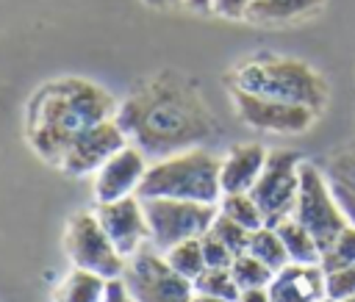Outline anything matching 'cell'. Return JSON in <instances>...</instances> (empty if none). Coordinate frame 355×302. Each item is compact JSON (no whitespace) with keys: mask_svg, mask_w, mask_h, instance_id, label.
<instances>
[{"mask_svg":"<svg viewBox=\"0 0 355 302\" xmlns=\"http://www.w3.org/2000/svg\"><path fill=\"white\" fill-rule=\"evenodd\" d=\"M119 127L147 158L158 161L216 136V116L194 78L161 69L141 78L116 105Z\"/></svg>","mask_w":355,"mask_h":302,"instance_id":"obj_1","label":"cell"},{"mask_svg":"<svg viewBox=\"0 0 355 302\" xmlns=\"http://www.w3.org/2000/svg\"><path fill=\"white\" fill-rule=\"evenodd\" d=\"M116 105L114 94L89 78H53L42 83L25 105V139L42 161L58 166L83 130L116 116Z\"/></svg>","mask_w":355,"mask_h":302,"instance_id":"obj_2","label":"cell"},{"mask_svg":"<svg viewBox=\"0 0 355 302\" xmlns=\"http://www.w3.org/2000/svg\"><path fill=\"white\" fill-rule=\"evenodd\" d=\"M227 80L230 89H241L283 103H297L316 114L327 103V80L311 64L277 53H258L244 58Z\"/></svg>","mask_w":355,"mask_h":302,"instance_id":"obj_3","label":"cell"},{"mask_svg":"<svg viewBox=\"0 0 355 302\" xmlns=\"http://www.w3.org/2000/svg\"><path fill=\"white\" fill-rule=\"evenodd\" d=\"M222 158L205 147H191L166 158H158L147 166V175L139 186L141 199H189L219 205Z\"/></svg>","mask_w":355,"mask_h":302,"instance_id":"obj_4","label":"cell"},{"mask_svg":"<svg viewBox=\"0 0 355 302\" xmlns=\"http://www.w3.org/2000/svg\"><path fill=\"white\" fill-rule=\"evenodd\" d=\"M133 302H191L194 283L180 277L153 244H144L133 258H128L119 277Z\"/></svg>","mask_w":355,"mask_h":302,"instance_id":"obj_5","label":"cell"},{"mask_svg":"<svg viewBox=\"0 0 355 302\" xmlns=\"http://www.w3.org/2000/svg\"><path fill=\"white\" fill-rule=\"evenodd\" d=\"M291 219H297L319 244V249H330L333 241L344 233V227L349 224L338 199L333 197L322 169H316L313 163H302L300 166V194H297V205Z\"/></svg>","mask_w":355,"mask_h":302,"instance_id":"obj_6","label":"cell"},{"mask_svg":"<svg viewBox=\"0 0 355 302\" xmlns=\"http://www.w3.org/2000/svg\"><path fill=\"white\" fill-rule=\"evenodd\" d=\"M141 202L150 227V244L158 252H166L180 241L205 236L219 211L216 205L189 202V199H141Z\"/></svg>","mask_w":355,"mask_h":302,"instance_id":"obj_7","label":"cell"},{"mask_svg":"<svg viewBox=\"0 0 355 302\" xmlns=\"http://www.w3.org/2000/svg\"><path fill=\"white\" fill-rule=\"evenodd\" d=\"M64 249L75 269H86L105 280H119L125 272V258L105 236L94 211H78L64 230Z\"/></svg>","mask_w":355,"mask_h":302,"instance_id":"obj_8","label":"cell"},{"mask_svg":"<svg viewBox=\"0 0 355 302\" xmlns=\"http://www.w3.org/2000/svg\"><path fill=\"white\" fill-rule=\"evenodd\" d=\"M300 166L302 161L291 150H272L266 155V166L250 188V197L261 208L266 227H277L294 213L300 194Z\"/></svg>","mask_w":355,"mask_h":302,"instance_id":"obj_9","label":"cell"},{"mask_svg":"<svg viewBox=\"0 0 355 302\" xmlns=\"http://www.w3.org/2000/svg\"><path fill=\"white\" fill-rule=\"evenodd\" d=\"M233 97V108L239 114V119L255 130H266V133H302L313 125L316 111L297 105V103H283V100H272V97H261V94H250L241 89H230Z\"/></svg>","mask_w":355,"mask_h":302,"instance_id":"obj_10","label":"cell"},{"mask_svg":"<svg viewBox=\"0 0 355 302\" xmlns=\"http://www.w3.org/2000/svg\"><path fill=\"white\" fill-rule=\"evenodd\" d=\"M128 136L125 130L119 127V122L111 116V119H103L97 125H92L89 130H83L72 144L69 150L64 152V158L58 161V169L69 177H83V175H92L97 172L105 161H111L122 147H128Z\"/></svg>","mask_w":355,"mask_h":302,"instance_id":"obj_11","label":"cell"},{"mask_svg":"<svg viewBox=\"0 0 355 302\" xmlns=\"http://www.w3.org/2000/svg\"><path fill=\"white\" fill-rule=\"evenodd\" d=\"M94 216L125 260L133 258L144 244H150V227H147L144 202L139 194H130L114 202H97Z\"/></svg>","mask_w":355,"mask_h":302,"instance_id":"obj_12","label":"cell"},{"mask_svg":"<svg viewBox=\"0 0 355 302\" xmlns=\"http://www.w3.org/2000/svg\"><path fill=\"white\" fill-rule=\"evenodd\" d=\"M147 155L136 147L128 144L122 147L111 161H105L94 172V199L97 202H114L130 194H139V186L147 175Z\"/></svg>","mask_w":355,"mask_h":302,"instance_id":"obj_13","label":"cell"},{"mask_svg":"<svg viewBox=\"0 0 355 302\" xmlns=\"http://www.w3.org/2000/svg\"><path fill=\"white\" fill-rule=\"evenodd\" d=\"M269 302H322L324 272L319 263H286L266 285Z\"/></svg>","mask_w":355,"mask_h":302,"instance_id":"obj_14","label":"cell"},{"mask_svg":"<svg viewBox=\"0 0 355 302\" xmlns=\"http://www.w3.org/2000/svg\"><path fill=\"white\" fill-rule=\"evenodd\" d=\"M266 155L269 152L255 141L230 147L219 169L222 194H250V188L255 186V180L266 166Z\"/></svg>","mask_w":355,"mask_h":302,"instance_id":"obj_15","label":"cell"},{"mask_svg":"<svg viewBox=\"0 0 355 302\" xmlns=\"http://www.w3.org/2000/svg\"><path fill=\"white\" fill-rule=\"evenodd\" d=\"M322 175L338 199L347 222L355 227V144L338 147L322 166Z\"/></svg>","mask_w":355,"mask_h":302,"instance_id":"obj_16","label":"cell"},{"mask_svg":"<svg viewBox=\"0 0 355 302\" xmlns=\"http://www.w3.org/2000/svg\"><path fill=\"white\" fill-rule=\"evenodd\" d=\"M108 280L86 269H72L55 288L53 302H105Z\"/></svg>","mask_w":355,"mask_h":302,"instance_id":"obj_17","label":"cell"},{"mask_svg":"<svg viewBox=\"0 0 355 302\" xmlns=\"http://www.w3.org/2000/svg\"><path fill=\"white\" fill-rule=\"evenodd\" d=\"M324 0H252L247 19L252 22H291L322 8Z\"/></svg>","mask_w":355,"mask_h":302,"instance_id":"obj_18","label":"cell"},{"mask_svg":"<svg viewBox=\"0 0 355 302\" xmlns=\"http://www.w3.org/2000/svg\"><path fill=\"white\" fill-rule=\"evenodd\" d=\"M275 230H277V236H280V241H283V247H286L291 263H319V260H322L319 244L313 241V236H311L297 219L288 216V219H283Z\"/></svg>","mask_w":355,"mask_h":302,"instance_id":"obj_19","label":"cell"},{"mask_svg":"<svg viewBox=\"0 0 355 302\" xmlns=\"http://www.w3.org/2000/svg\"><path fill=\"white\" fill-rule=\"evenodd\" d=\"M247 252H250L252 258H258L261 263H266L272 272H280L286 263H291V260H288V252H286V247H283V241H280V236H277V230H275V227H266V224L250 233V247H247Z\"/></svg>","mask_w":355,"mask_h":302,"instance_id":"obj_20","label":"cell"},{"mask_svg":"<svg viewBox=\"0 0 355 302\" xmlns=\"http://www.w3.org/2000/svg\"><path fill=\"white\" fill-rule=\"evenodd\" d=\"M164 258H166V263H169L180 277H186V280H191V283L205 272V258H202V244H200V238H189V241L175 244L172 249L164 252Z\"/></svg>","mask_w":355,"mask_h":302,"instance_id":"obj_21","label":"cell"},{"mask_svg":"<svg viewBox=\"0 0 355 302\" xmlns=\"http://www.w3.org/2000/svg\"><path fill=\"white\" fill-rule=\"evenodd\" d=\"M219 213H225L227 219L239 222L250 233L258 230V227H263V213H261V208L255 205V199L250 194H222Z\"/></svg>","mask_w":355,"mask_h":302,"instance_id":"obj_22","label":"cell"},{"mask_svg":"<svg viewBox=\"0 0 355 302\" xmlns=\"http://www.w3.org/2000/svg\"><path fill=\"white\" fill-rule=\"evenodd\" d=\"M230 274H233V280H236V285L241 291H247V288H266L272 283V277H275V272L266 263H261L258 258H252L250 252L233 258Z\"/></svg>","mask_w":355,"mask_h":302,"instance_id":"obj_23","label":"cell"},{"mask_svg":"<svg viewBox=\"0 0 355 302\" xmlns=\"http://www.w3.org/2000/svg\"><path fill=\"white\" fill-rule=\"evenodd\" d=\"M194 294H208V296H222V299L236 302V296L241 294V288L236 285L230 269H205L194 280Z\"/></svg>","mask_w":355,"mask_h":302,"instance_id":"obj_24","label":"cell"},{"mask_svg":"<svg viewBox=\"0 0 355 302\" xmlns=\"http://www.w3.org/2000/svg\"><path fill=\"white\" fill-rule=\"evenodd\" d=\"M322 272H338V269H347V266H355V227L347 224L344 233L333 241L330 249L322 252V260H319Z\"/></svg>","mask_w":355,"mask_h":302,"instance_id":"obj_25","label":"cell"},{"mask_svg":"<svg viewBox=\"0 0 355 302\" xmlns=\"http://www.w3.org/2000/svg\"><path fill=\"white\" fill-rule=\"evenodd\" d=\"M211 233L239 258V255H244L247 252V247H250V230L247 227H241L239 222H233V219H227L225 213H219L216 211V219H214V224H211Z\"/></svg>","mask_w":355,"mask_h":302,"instance_id":"obj_26","label":"cell"},{"mask_svg":"<svg viewBox=\"0 0 355 302\" xmlns=\"http://www.w3.org/2000/svg\"><path fill=\"white\" fill-rule=\"evenodd\" d=\"M324 291L336 302H344V299L355 296V266H347V269H338V272H327L324 274Z\"/></svg>","mask_w":355,"mask_h":302,"instance_id":"obj_27","label":"cell"},{"mask_svg":"<svg viewBox=\"0 0 355 302\" xmlns=\"http://www.w3.org/2000/svg\"><path fill=\"white\" fill-rule=\"evenodd\" d=\"M200 244H202V258H205V269H230L233 263V252L208 230L205 236H200Z\"/></svg>","mask_w":355,"mask_h":302,"instance_id":"obj_28","label":"cell"},{"mask_svg":"<svg viewBox=\"0 0 355 302\" xmlns=\"http://www.w3.org/2000/svg\"><path fill=\"white\" fill-rule=\"evenodd\" d=\"M252 0H214L211 3V14L225 17V19H247Z\"/></svg>","mask_w":355,"mask_h":302,"instance_id":"obj_29","label":"cell"},{"mask_svg":"<svg viewBox=\"0 0 355 302\" xmlns=\"http://www.w3.org/2000/svg\"><path fill=\"white\" fill-rule=\"evenodd\" d=\"M105 302H133L125 283L122 280H108V291H105Z\"/></svg>","mask_w":355,"mask_h":302,"instance_id":"obj_30","label":"cell"},{"mask_svg":"<svg viewBox=\"0 0 355 302\" xmlns=\"http://www.w3.org/2000/svg\"><path fill=\"white\" fill-rule=\"evenodd\" d=\"M236 302H269V291L266 288H247L236 296Z\"/></svg>","mask_w":355,"mask_h":302,"instance_id":"obj_31","label":"cell"},{"mask_svg":"<svg viewBox=\"0 0 355 302\" xmlns=\"http://www.w3.org/2000/svg\"><path fill=\"white\" fill-rule=\"evenodd\" d=\"M141 3L150 6V8H158V11H169V8L183 6V0H141Z\"/></svg>","mask_w":355,"mask_h":302,"instance_id":"obj_32","label":"cell"},{"mask_svg":"<svg viewBox=\"0 0 355 302\" xmlns=\"http://www.w3.org/2000/svg\"><path fill=\"white\" fill-rule=\"evenodd\" d=\"M211 3H214V0H183L186 8H191V11H202V14L211 11Z\"/></svg>","mask_w":355,"mask_h":302,"instance_id":"obj_33","label":"cell"},{"mask_svg":"<svg viewBox=\"0 0 355 302\" xmlns=\"http://www.w3.org/2000/svg\"><path fill=\"white\" fill-rule=\"evenodd\" d=\"M191 302H230V299H222V296H208V294H194Z\"/></svg>","mask_w":355,"mask_h":302,"instance_id":"obj_34","label":"cell"},{"mask_svg":"<svg viewBox=\"0 0 355 302\" xmlns=\"http://www.w3.org/2000/svg\"><path fill=\"white\" fill-rule=\"evenodd\" d=\"M322 302H336V299H330V296H324V299H322Z\"/></svg>","mask_w":355,"mask_h":302,"instance_id":"obj_35","label":"cell"},{"mask_svg":"<svg viewBox=\"0 0 355 302\" xmlns=\"http://www.w3.org/2000/svg\"><path fill=\"white\" fill-rule=\"evenodd\" d=\"M344 302H355V296H349V299H344Z\"/></svg>","mask_w":355,"mask_h":302,"instance_id":"obj_36","label":"cell"}]
</instances>
